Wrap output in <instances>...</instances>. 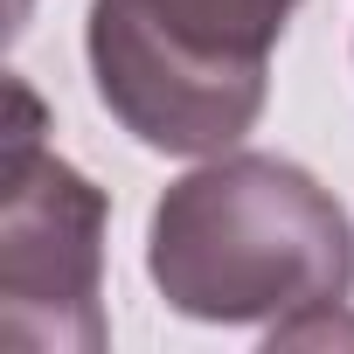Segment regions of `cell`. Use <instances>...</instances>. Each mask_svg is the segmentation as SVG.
<instances>
[{"mask_svg":"<svg viewBox=\"0 0 354 354\" xmlns=\"http://www.w3.org/2000/svg\"><path fill=\"white\" fill-rule=\"evenodd\" d=\"M146 271L188 319L285 326L313 306H347L354 223L306 167L278 153H223L153 202Z\"/></svg>","mask_w":354,"mask_h":354,"instance_id":"6da1fadb","label":"cell"},{"mask_svg":"<svg viewBox=\"0 0 354 354\" xmlns=\"http://www.w3.org/2000/svg\"><path fill=\"white\" fill-rule=\"evenodd\" d=\"M104 188L42 146V104L8 84L0 167V347L97 354L104 347Z\"/></svg>","mask_w":354,"mask_h":354,"instance_id":"7a4b0ae2","label":"cell"},{"mask_svg":"<svg viewBox=\"0 0 354 354\" xmlns=\"http://www.w3.org/2000/svg\"><path fill=\"white\" fill-rule=\"evenodd\" d=\"M84 49L104 111L160 153H230L264 111V63L174 42L139 0H91Z\"/></svg>","mask_w":354,"mask_h":354,"instance_id":"3957f363","label":"cell"},{"mask_svg":"<svg viewBox=\"0 0 354 354\" xmlns=\"http://www.w3.org/2000/svg\"><path fill=\"white\" fill-rule=\"evenodd\" d=\"M139 8L202 56H230V63H264L271 42L285 35L299 0H139Z\"/></svg>","mask_w":354,"mask_h":354,"instance_id":"277c9868","label":"cell"},{"mask_svg":"<svg viewBox=\"0 0 354 354\" xmlns=\"http://www.w3.org/2000/svg\"><path fill=\"white\" fill-rule=\"evenodd\" d=\"M8 15H15V28H21V21H28V0H15V8H8Z\"/></svg>","mask_w":354,"mask_h":354,"instance_id":"5b68a950","label":"cell"}]
</instances>
